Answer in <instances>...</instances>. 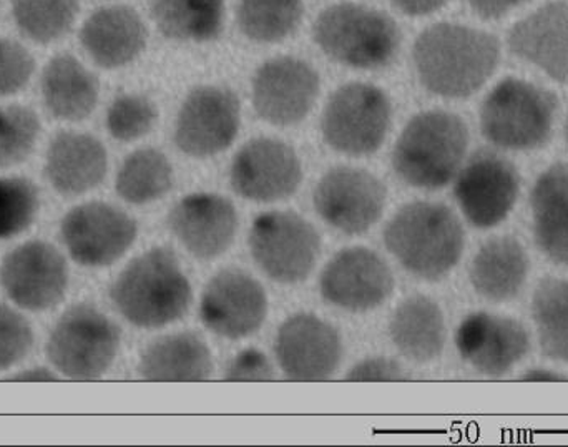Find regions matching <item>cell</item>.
<instances>
[{
  "instance_id": "41",
  "label": "cell",
  "mask_w": 568,
  "mask_h": 447,
  "mask_svg": "<svg viewBox=\"0 0 568 447\" xmlns=\"http://www.w3.org/2000/svg\"><path fill=\"white\" fill-rule=\"evenodd\" d=\"M346 382H404L406 369L389 358H369L357 363L346 375Z\"/></svg>"
},
{
  "instance_id": "26",
  "label": "cell",
  "mask_w": 568,
  "mask_h": 447,
  "mask_svg": "<svg viewBox=\"0 0 568 447\" xmlns=\"http://www.w3.org/2000/svg\"><path fill=\"white\" fill-rule=\"evenodd\" d=\"M43 105L62 122L89 119L99 103L100 83L95 73L70 53L53 57L40 77Z\"/></svg>"
},
{
  "instance_id": "35",
  "label": "cell",
  "mask_w": 568,
  "mask_h": 447,
  "mask_svg": "<svg viewBox=\"0 0 568 447\" xmlns=\"http://www.w3.org/2000/svg\"><path fill=\"white\" fill-rule=\"evenodd\" d=\"M42 133L39 115L29 106H0V169L22 165Z\"/></svg>"
},
{
  "instance_id": "12",
  "label": "cell",
  "mask_w": 568,
  "mask_h": 447,
  "mask_svg": "<svg viewBox=\"0 0 568 447\" xmlns=\"http://www.w3.org/2000/svg\"><path fill=\"white\" fill-rule=\"evenodd\" d=\"M242 123V106L233 90L200 85L182 103L173 140L180 152L193 159H209L235 142Z\"/></svg>"
},
{
  "instance_id": "10",
  "label": "cell",
  "mask_w": 568,
  "mask_h": 447,
  "mask_svg": "<svg viewBox=\"0 0 568 447\" xmlns=\"http://www.w3.org/2000/svg\"><path fill=\"white\" fill-rule=\"evenodd\" d=\"M70 272L60 250L30 240L10 250L0 265V285L13 305L30 313L55 308L65 298Z\"/></svg>"
},
{
  "instance_id": "46",
  "label": "cell",
  "mask_w": 568,
  "mask_h": 447,
  "mask_svg": "<svg viewBox=\"0 0 568 447\" xmlns=\"http://www.w3.org/2000/svg\"><path fill=\"white\" fill-rule=\"evenodd\" d=\"M566 135H567V140H568V115H567V122H566Z\"/></svg>"
},
{
  "instance_id": "25",
  "label": "cell",
  "mask_w": 568,
  "mask_h": 447,
  "mask_svg": "<svg viewBox=\"0 0 568 447\" xmlns=\"http://www.w3.org/2000/svg\"><path fill=\"white\" fill-rule=\"evenodd\" d=\"M529 272L530 260L523 243L514 236H494L470 263V285L487 302H513L523 293Z\"/></svg>"
},
{
  "instance_id": "11",
  "label": "cell",
  "mask_w": 568,
  "mask_h": 447,
  "mask_svg": "<svg viewBox=\"0 0 568 447\" xmlns=\"http://www.w3.org/2000/svg\"><path fill=\"white\" fill-rule=\"evenodd\" d=\"M139 226L119 206L87 202L73 206L60 222V236L73 262L105 268L119 262L135 243Z\"/></svg>"
},
{
  "instance_id": "40",
  "label": "cell",
  "mask_w": 568,
  "mask_h": 447,
  "mask_svg": "<svg viewBox=\"0 0 568 447\" xmlns=\"http://www.w3.org/2000/svg\"><path fill=\"white\" fill-rule=\"evenodd\" d=\"M223 378L226 382H272L275 369L265 353L248 348L229 363Z\"/></svg>"
},
{
  "instance_id": "4",
  "label": "cell",
  "mask_w": 568,
  "mask_h": 447,
  "mask_svg": "<svg viewBox=\"0 0 568 447\" xmlns=\"http://www.w3.org/2000/svg\"><path fill=\"white\" fill-rule=\"evenodd\" d=\"M467 150L469 129L459 115L446 110L417 113L394 146V172L416 189H444L456 180Z\"/></svg>"
},
{
  "instance_id": "36",
  "label": "cell",
  "mask_w": 568,
  "mask_h": 447,
  "mask_svg": "<svg viewBox=\"0 0 568 447\" xmlns=\"http://www.w3.org/2000/svg\"><path fill=\"white\" fill-rule=\"evenodd\" d=\"M40 210L37 186L22 176H0V240L22 235Z\"/></svg>"
},
{
  "instance_id": "27",
  "label": "cell",
  "mask_w": 568,
  "mask_h": 447,
  "mask_svg": "<svg viewBox=\"0 0 568 447\" xmlns=\"http://www.w3.org/2000/svg\"><path fill=\"white\" fill-rule=\"evenodd\" d=\"M534 238L557 265H568V165L556 163L540 173L530 193Z\"/></svg>"
},
{
  "instance_id": "22",
  "label": "cell",
  "mask_w": 568,
  "mask_h": 447,
  "mask_svg": "<svg viewBox=\"0 0 568 447\" xmlns=\"http://www.w3.org/2000/svg\"><path fill=\"white\" fill-rule=\"evenodd\" d=\"M510 52L542 70L549 79L568 82V3L552 0L514 23Z\"/></svg>"
},
{
  "instance_id": "3",
  "label": "cell",
  "mask_w": 568,
  "mask_h": 447,
  "mask_svg": "<svg viewBox=\"0 0 568 447\" xmlns=\"http://www.w3.org/2000/svg\"><path fill=\"white\" fill-rule=\"evenodd\" d=\"M110 298L130 325L159 329L189 313L193 292L175 253L153 248L125 266L110 289Z\"/></svg>"
},
{
  "instance_id": "32",
  "label": "cell",
  "mask_w": 568,
  "mask_h": 447,
  "mask_svg": "<svg viewBox=\"0 0 568 447\" xmlns=\"http://www.w3.org/2000/svg\"><path fill=\"white\" fill-rule=\"evenodd\" d=\"M532 319L542 355L568 365V278H546L537 285Z\"/></svg>"
},
{
  "instance_id": "7",
  "label": "cell",
  "mask_w": 568,
  "mask_h": 447,
  "mask_svg": "<svg viewBox=\"0 0 568 447\" xmlns=\"http://www.w3.org/2000/svg\"><path fill=\"white\" fill-rule=\"evenodd\" d=\"M120 342L119 326L109 316L80 303L57 319L47 339V362L60 376L90 382L112 368Z\"/></svg>"
},
{
  "instance_id": "15",
  "label": "cell",
  "mask_w": 568,
  "mask_h": 447,
  "mask_svg": "<svg viewBox=\"0 0 568 447\" xmlns=\"http://www.w3.org/2000/svg\"><path fill=\"white\" fill-rule=\"evenodd\" d=\"M320 75L296 57H276L256 69L252 100L256 115L275 126H293L310 115L320 96Z\"/></svg>"
},
{
  "instance_id": "44",
  "label": "cell",
  "mask_w": 568,
  "mask_h": 447,
  "mask_svg": "<svg viewBox=\"0 0 568 447\" xmlns=\"http://www.w3.org/2000/svg\"><path fill=\"white\" fill-rule=\"evenodd\" d=\"M7 382H27V383H42V382H59L60 376L55 369L47 368H29L22 372L13 373Z\"/></svg>"
},
{
  "instance_id": "18",
  "label": "cell",
  "mask_w": 568,
  "mask_h": 447,
  "mask_svg": "<svg viewBox=\"0 0 568 447\" xmlns=\"http://www.w3.org/2000/svg\"><path fill=\"white\" fill-rule=\"evenodd\" d=\"M394 289L387 263L364 246L341 250L321 273V296L337 308L366 313L383 305Z\"/></svg>"
},
{
  "instance_id": "28",
  "label": "cell",
  "mask_w": 568,
  "mask_h": 447,
  "mask_svg": "<svg viewBox=\"0 0 568 447\" xmlns=\"http://www.w3.org/2000/svg\"><path fill=\"white\" fill-rule=\"evenodd\" d=\"M390 339L410 362H434L443 355L447 329L443 309L434 299L416 295L404 299L389 325Z\"/></svg>"
},
{
  "instance_id": "34",
  "label": "cell",
  "mask_w": 568,
  "mask_h": 447,
  "mask_svg": "<svg viewBox=\"0 0 568 447\" xmlns=\"http://www.w3.org/2000/svg\"><path fill=\"white\" fill-rule=\"evenodd\" d=\"M79 10L80 0H12L17 29L40 45L55 42L69 33Z\"/></svg>"
},
{
  "instance_id": "38",
  "label": "cell",
  "mask_w": 568,
  "mask_h": 447,
  "mask_svg": "<svg viewBox=\"0 0 568 447\" xmlns=\"http://www.w3.org/2000/svg\"><path fill=\"white\" fill-rule=\"evenodd\" d=\"M33 329L22 313L0 302V373L9 372L29 356Z\"/></svg>"
},
{
  "instance_id": "14",
  "label": "cell",
  "mask_w": 568,
  "mask_h": 447,
  "mask_svg": "<svg viewBox=\"0 0 568 447\" xmlns=\"http://www.w3.org/2000/svg\"><path fill=\"white\" fill-rule=\"evenodd\" d=\"M520 193L519 170L497 153H476L456 176L454 196L467 222L494 228L513 212Z\"/></svg>"
},
{
  "instance_id": "23",
  "label": "cell",
  "mask_w": 568,
  "mask_h": 447,
  "mask_svg": "<svg viewBox=\"0 0 568 447\" xmlns=\"http://www.w3.org/2000/svg\"><path fill=\"white\" fill-rule=\"evenodd\" d=\"M109 172L105 145L90 133L63 130L50 140L43 173L59 195H85L102 185Z\"/></svg>"
},
{
  "instance_id": "20",
  "label": "cell",
  "mask_w": 568,
  "mask_h": 447,
  "mask_svg": "<svg viewBox=\"0 0 568 447\" xmlns=\"http://www.w3.org/2000/svg\"><path fill=\"white\" fill-rule=\"evenodd\" d=\"M460 358L480 375H507L530 352L526 326L510 316L474 313L460 323L456 335Z\"/></svg>"
},
{
  "instance_id": "17",
  "label": "cell",
  "mask_w": 568,
  "mask_h": 447,
  "mask_svg": "<svg viewBox=\"0 0 568 447\" xmlns=\"http://www.w3.org/2000/svg\"><path fill=\"white\" fill-rule=\"evenodd\" d=\"M268 315L265 288L248 273L226 268L216 273L200 302L203 325L226 339H243L258 332Z\"/></svg>"
},
{
  "instance_id": "39",
  "label": "cell",
  "mask_w": 568,
  "mask_h": 447,
  "mask_svg": "<svg viewBox=\"0 0 568 447\" xmlns=\"http://www.w3.org/2000/svg\"><path fill=\"white\" fill-rule=\"evenodd\" d=\"M33 72L36 60L32 53L16 40L0 37V99L22 92Z\"/></svg>"
},
{
  "instance_id": "5",
  "label": "cell",
  "mask_w": 568,
  "mask_h": 447,
  "mask_svg": "<svg viewBox=\"0 0 568 447\" xmlns=\"http://www.w3.org/2000/svg\"><path fill=\"white\" fill-rule=\"evenodd\" d=\"M313 37L331 60L359 70L389 65L400 47L399 27L386 12L353 2L321 10Z\"/></svg>"
},
{
  "instance_id": "21",
  "label": "cell",
  "mask_w": 568,
  "mask_h": 447,
  "mask_svg": "<svg viewBox=\"0 0 568 447\" xmlns=\"http://www.w3.org/2000/svg\"><path fill=\"white\" fill-rule=\"evenodd\" d=\"M169 226L195 258L215 260L229 252L235 242L239 213L225 196L195 193L173 206Z\"/></svg>"
},
{
  "instance_id": "37",
  "label": "cell",
  "mask_w": 568,
  "mask_h": 447,
  "mask_svg": "<svg viewBox=\"0 0 568 447\" xmlns=\"http://www.w3.org/2000/svg\"><path fill=\"white\" fill-rule=\"evenodd\" d=\"M159 120V110L149 96L122 93L106 110L105 125L116 142L130 143L152 132Z\"/></svg>"
},
{
  "instance_id": "29",
  "label": "cell",
  "mask_w": 568,
  "mask_h": 447,
  "mask_svg": "<svg viewBox=\"0 0 568 447\" xmlns=\"http://www.w3.org/2000/svg\"><path fill=\"white\" fill-rule=\"evenodd\" d=\"M146 382H205L213 375L212 353L193 333H176L153 342L140 359Z\"/></svg>"
},
{
  "instance_id": "42",
  "label": "cell",
  "mask_w": 568,
  "mask_h": 447,
  "mask_svg": "<svg viewBox=\"0 0 568 447\" xmlns=\"http://www.w3.org/2000/svg\"><path fill=\"white\" fill-rule=\"evenodd\" d=\"M529 0H467L470 9L487 20L500 19L506 13L513 12L517 7L524 6Z\"/></svg>"
},
{
  "instance_id": "30",
  "label": "cell",
  "mask_w": 568,
  "mask_h": 447,
  "mask_svg": "<svg viewBox=\"0 0 568 447\" xmlns=\"http://www.w3.org/2000/svg\"><path fill=\"white\" fill-rule=\"evenodd\" d=\"M152 17L166 39L213 42L225 26V0H152Z\"/></svg>"
},
{
  "instance_id": "43",
  "label": "cell",
  "mask_w": 568,
  "mask_h": 447,
  "mask_svg": "<svg viewBox=\"0 0 568 447\" xmlns=\"http://www.w3.org/2000/svg\"><path fill=\"white\" fill-rule=\"evenodd\" d=\"M400 12L410 17L429 16L443 9L447 0H390Z\"/></svg>"
},
{
  "instance_id": "45",
  "label": "cell",
  "mask_w": 568,
  "mask_h": 447,
  "mask_svg": "<svg viewBox=\"0 0 568 447\" xmlns=\"http://www.w3.org/2000/svg\"><path fill=\"white\" fill-rule=\"evenodd\" d=\"M520 382H534V383H559L568 382V376L562 373L552 372V369H529L520 376Z\"/></svg>"
},
{
  "instance_id": "33",
  "label": "cell",
  "mask_w": 568,
  "mask_h": 447,
  "mask_svg": "<svg viewBox=\"0 0 568 447\" xmlns=\"http://www.w3.org/2000/svg\"><path fill=\"white\" fill-rule=\"evenodd\" d=\"M303 13V0H239L236 22L246 39L276 43L300 27Z\"/></svg>"
},
{
  "instance_id": "24",
  "label": "cell",
  "mask_w": 568,
  "mask_h": 447,
  "mask_svg": "<svg viewBox=\"0 0 568 447\" xmlns=\"http://www.w3.org/2000/svg\"><path fill=\"white\" fill-rule=\"evenodd\" d=\"M80 42L97 65L122 69L142 55L149 30L140 13L130 7H102L83 22Z\"/></svg>"
},
{
  "instance_id": "6",
  "label": "cell",
  "mask_w": 568,
  "mask_h": 447,
  "mask_svg": "<svg viewBox=\"0 0 568 447\" xmlns=\"http://www.w3.org/2000/svg\"><path fill=\"white\" fill-rule=\"evenodd\" d=\"M559 100L529 80H500L480 109L484 139L500 150L530 152L549 142Z\"/></svg>"
},
{
  "instance_id": "16",
  "label": "cell",
  "mask_w": 568,
  "mask_h": 447,
  "mask_svg": "<svg viewBox=\"0 0 568 447\" xmlns=\"http://www.w3.org/2000/svg\"><path fill=\"white\" fill-rule=\"evenodd\" d=\"M230 182L236 195L250 202H280L297 192L303 169L293 146L262 136L239 150L230 170Z\"/></svg>"
},
{
  "instance_id": "13",
  "label": "cell",
  "mask_w": 568,
  "mask_h": 447,
  "mask_svg": "<svg viewBox=\"0 0 568 447\" xmlns=\"http://www.w3.org/2000/svg\"><path fill=\"white\" fill-rule=\"evenodd\" d=\"M386 199L384 183L356 166H334L324 173L313 195L317 215L346 235L369 232L383 216Z\"/></svg>"
},
{
  "instance_id": "1",
  "label": "cell",
  "mask_w": 568,
  "mask_h": 447,
  "mask_svg": "<svg viewBox=\"0 0 568 447\" xmlns=\"http://www.w3.org/2000/svg\"><path fill=\"white\" fill-rule=\"evenodd\" d=\"M413 59L427 92L444 99H467L479 92L496 72L500 43L484 30L439 22L417 37Z\"/></svg>"
},
{
  "instance_id": "2",
  "label": "cell",
  "mask_w": 568,
  "mask_h": 447,
  "mask_svg": "<svg viewBox=\"0 0 568 447\" xmlns=\"http://www.w3.org/2000/svg\"><path fill=\"white\" fill-rule=\"evenodd\" d=\"M384 243L410 275L439 282L463 258L466 233L456 213L444 203L413 202L387 223Z\"/></svg>"
},
{
  "instance_id": "31",
  "label": "cell",
  "mask_w": 568,
  "mask_h": 447,
  "mask_svg": "<svg viewBox=\"0 0 568 447\" xmlns=\"http://www.w3.org/2000/svg\"><path fill=\"white\" fill-rule=\"evenodd\" d=\"M173 170L160 150L143 146L130 153L115 179L116 195L130 205H149L172 190Z\"/></svg>"
},
{
  "instance_id": "8",
  "label": "cell",
  "mask_w": 568,
  "mask_h": 447,
  "mask_svg": "<svg viewBox=\"0 0 568 447\" xmlns=\"http://www.w3.org/2000/svg\"><path fill=\"white\" fill-rule=\"evenodd\" d=\"M393 120L389 96L379 87L354 82L339 87L321 116L324 142L349 156H364L383 146Z\"/></svg>"
},
{
  "instance_id": "9",
  "label": "cell",
  "mask_w": 568,
  "mask_h": 447,
  "mask_svg": "<svg viewBox=\"0 0 568 447\" xmlns=\"http://www.w3.org/2000/svg\"><path fill=\"white\" fill-rule=\"evenodd\" d=\"M253 260L273 282L296 285L316 266L321 238L310 222L294 212H266L250 230Z\"/></svg>"
},
{
  "instance_id": "19",
  "label": "cell",
  "mask_w": 568,
  "mask_h": 447,
  "mask_svg": "<svg viewBox=\"0 0 568 447\" xmlns=\"http://www.w3.org/2000/svg\"><path fill=\"white\" fill-rule=\"evenodd\" d=\"M275 355L287 378L294 382H323L339 368L343 342L329 323L301 313L280 326Z\"/></svg>"
}]
</instances>
